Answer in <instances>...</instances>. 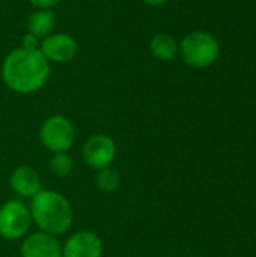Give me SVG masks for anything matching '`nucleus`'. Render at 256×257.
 I'll return each instance as SVG.
<instances>
[{"label": "nucleus", "mask_w": 256, "mask_h": 257, "mask_svg": "<svg viewBox=\"0 0 256 257\" xmlns=\"http://www.w3.org/2000/svg\"><path fill=\"white\" fill-rule=\"evenodd\" d=\"M2 77L11 90L29 95L42 89L48 81L50 62L39 50H26L21 47L5 57Z\"/></svg>", "instance_id": "nucleus-1"}, {"label": "nucleus", "mask_w": 256, "mask_h": 257, "mask_svg": "<svg viewBox=\"0 0 256 257\" xmlns=\"http://www.w3.org/2000/svg\"><path fill=\"white\" fill-rule=\"evenodd\" d=\"M30 215L41 232L56 236L68 232L72 224V209L65 196L56 191H39L32 197Z\"/></svg>", "instance_id": "nucleus-2"}, {"label": "nucleus", "mask_w": 256, "mask_h": 257, "mask_svg": "<svg viewBox=\"0 0 256 257\" xmlns=\"http://www.w3.org/2000/svg\"><path fill=\"white\" fill-rule=\"evenodd\" d=\"M220 53L217 39L202 30L189 33L180 44V54L183 60L192 68H207L213 65Z\"/></svg>", "instance_id": "nucleus-3"}, {"label": "nucleus", "mask_w": 256, "mask_h": 257, "mask_svg": "<svg viewBox=\"0 0 256 257\" xmlns=\"http://www.w3.org/2000/svg\"><path fill=\"white\" fill-rule=\"evenodd\" d=\"M39 137L42 145L57 154V152H66L72 148L75 140V130L69 119L65 116L56 114L48 117L39 131Z\"/></svg>", "instance_id": "nucleus-4"}, {"label": "nucleus", "mask_w": 256, "mask_h": 257, "mask_svg": "<svg viewBox=\"0 0 256 257\" xmlns=\"http://www.w3.org/2000/svg\"><path fill=\"white\" fill-rule=\"evenodd\" d=\"M30 221V209L20 200H9L0 208V236L5 239L23 238Z\"/></svg>", "instance_id": "nucleus-5"}, {"label": "nucleus", "mask_w": 256, "mask_h": 257, "mask_svg": "<svg viewBox=\"0 0 256 257\" xmlns=\"http://www.w3.org/2000/svg\"><path fill=\"white\" fill-rule=\"evenodd\" d=\"M116 145L113 139L107 134H94L88 139L83 146L84 163L97 170L106 169L115 160Z\"/></svg>", "instance_id": "nucleus-6"}, {"label": "nucleus", "mask_w": 256, "mask_h": 257, "mask_svg": "<svg viewBox=\"0 0 256 257\" xmlns=\"http://www.w3.org/2000/svg\"><path fill=\"white\" fill-rule=\"evenodd\" d=\"M78 45L68 33H51L39 44V51L48 62L65 63L75 57Z\"/></svg>", "instance_id": "nucleus-7"}, {"label": "nucleus", "mask_w": 256, "mask_h": 257, "mask_svg": "<svg viewBox=\"0 0 256 257\" xmlns=\"http://www.w3.org/2000/svg\"><path fill=\"white\" fill-rule=\"evenodd\" d=\"M103 242L94 233L81 230L74 233L63 245L62 257H101Z\"/></svg>", "instance_id": "nucleus-8"}, {"label": "nucleus", "mask_w": 256, "mask_h": 257, "mask_svg": "<svg viewBox=\"0 0 256 257\" xmlns=\"http://www.w3.org/2000/svg\"><path fill=\"white\" fill-rule=\"evenodd\" d=\"M21 257H62V248L54 236L44 232L32 233L21 245Z\"/></svg>", "instance_id": "nucleus-9"}, {"label": "nucleus", "mask_w": 256, "mask_h": 257, "mask_svg": "<svg viewBox=\"0 0 256 257\" xmlns=\"http://www.w3.org/2000/svg\"><path fill=\"white\" fill-rule=\"evenodd\" d=\"M11 188L21 197H35L41 191V178L38 172L30 166H21L15 169L9 179Z\"/></svg>", "instance_id": "nucleus-10"}, {"label": "nucleus", "mask_w": 256, "mask_h": 257, "mask_svg": "<svg viewBox=\"0 0 256 257\" xmlns=\"http://www.w3.org/2000/svg\"><path fill=\"white\" fill-rule=\"evenodd\" d=\"M149 51L151 54L161 62H170L180 53V45L177 41L167 33H157L149 41Z\"/></svg>", "instance_id": "nucleus-11"}, {"label": "nucleus", "mask_w": 256, "mask_h": 257, "mask_svg": "<svg viewBox=\"0 0 256 257\" xmlns=\"http://www.w3.org/2000/svg\"><path fill=\"white\" fill-rule=\"evenodd\" d=\"M29 33L36 36L38 39H44L53 33L56 27V18L50 9H38L29 17Z\"/></svg>", "instance_id": "nucleus-12"}, {"label": "nucleus", "mask_w": 256, "mask_h": 257, "mask_svg": "<svg viewBox=\"0 0 256 257\" xmlns=\"http://www.w3.org/2000/svg\"><path fill=\"white\" fill-rule=\"evenodd\" d=\"M97 185L100 190L106 191V193H113L119 188L121 185V176L119 173L112 169V167H106V169H101L97 175Z\"/></svg>", "instance_id": "nucleus-13"}, {"label": "nucleus", "mask_w": 256, "mask_h": 257, "mask_svg": "<svg viewBox=\"0 0 256 257\" xmlns=\"http://www.w3.org/2000/svg\"><path fill=\"white\" fill-rule=\"evenodd\" d=\"M50 170L56 178H66L72 172V160L66 152H57L50 161Z\"/></svg>", "instance_id": "nucleus-14"}, {"label": "nucleus", "mask_w": 256, "mask_h": 257, "mask_svg": "<svg viewBox=\"0 0 256 257\" xmlns=\"http://www.w3.org/2000/svg\"><path fill=\"white\" fill-rule=\"evenodd\" d=\"M23 48L26 50H39V39L36 36H33L32 33H27L23 36Z\"/></svg>", "instance_id": "nucleus-15"}, {"label": "nucleus", "mask_w": 256, "mask_h": 257, "mask_svg": "<svg viewBox=\"0 0 256 257\" xmlns=\"http://www.w3.org/2000/svg\"><path fill=\"white\" fill-rule=\"evenodd\" d=\"M36 9H51L59 5L60 0H29Z\"/></svg>", "instance_id": "nucleus-16"}, {"label": "nucleus", "mask_w": 256, "mask_h": 257, "mask_svg": "<svg viewBox=\"0 0 256 257\" xmlns=\"http://www.w3.org/2000/svg\"><path fill=\"white\" fill-rule=\"evenodd\" d=\"M143 2L149 6H161L166 3V0H143Z\"/></svg>", "instance_id": "nucleus-17"}]
</instances>
